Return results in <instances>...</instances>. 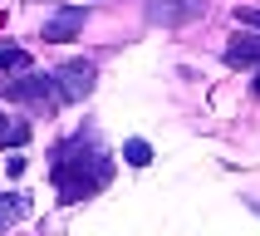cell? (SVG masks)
<instances>
[{"label":"cell","instance_id":"obj_1","mask_svg":"<svg viewBox=\"0 0 260 236\" xmlns=\"http://www.w3.org/2000/svg\"><path fill=\"white\" fill-rule=\"evenodd\" d=\"M108 172H113V162H108V153H103L93 138H74L69 148H59L54 167H49V177H54V187H59L64 202L93 197V192L108 182Z\"/></svg>","mask_w":260,"mask_h":236},{"label":"cell","instance_id":"obj_2","mask_svg":"<svg viewBox=\"0 0 260 236\" xmlns=\"http://www.w3.org/2000/svg\"><path fill=\"white\" fill-rule=\"evenodd\" d=\"M0 94H5L10 103H29L35 113H54V108H59V94H54V79H49V74L10 79V84H0Z\"/></svg>","mask_w":260,"mask_h":236},{"label":"cell","instance_id":"obj_3","mask_svg":"<svg viewBox=\"0 0 260 236\" xmlns=\"http://www.w3.org/2000/svg\"><path fill=\"white\" fill-rule=\"evenodd\" d=\"M49 79H54L59 103H74V99H88V94H93V79H99V69H93L88 59H69V64H59Z\"/></svg>","mask_w":260,"mask_h":236},{"label":"cell","instance_id":"obj_4","mask_svg":"<svg viewBox=\"0 0 260 236\" xmlns=\"http://www.w3.org/2000/svg\"><path fill=\"white\" fill-rule=\"evenodd\" d=\"M84 15H88L84 5H59V10L44 20V40H49V44H69L74 35L84 29Z\"/></svg>","mask_w":260,"mask_h":236},{"label":"cell","instance_id":"obj_5","mask_svg":"<svg viewBox=\"0 0 260 236\" xmlns=\"http://www.w3.org/2000/svg\"><path fill=\"white\" fill-rule=\"evenodd\" d=\"M202 15V0H152L147 5V20L152 25H187Z\"/></svg>","mask_w":260,"mask_h":236},{"label":"cell","instance_id":"obj_6","mask_svg":"<svg viewBox=\"0 0 260 236\" xmlns=\"http://www.w3.org/2000/svg\"><path fill=\"white\" fill-rule=\"evenodd\" d=\"M226 64H236V69H250V64H260V35H231V44H226Z\"/></svg>","mask_w":260,"mask_h":236},{"label":"cell","instance_id":"obj_7","mask_svg":"<svg viewBox=\"0 0 260 236\" xmlns=\"http://www.w3.org/2000/svg\"><path fill=\"white\" fill-rule=\"evenodd\" d=\"M25 143H29V123L0 113V148H25Z\"/></svg>","mask_w":260,"mask_h":236},{"label":"cell","instance_id":"obj_8","mask_svg":"<svg viewBox=\"0 0 260 236\" xmlns=\"http://www.w3.org/2000/svg\"><path fill=\"white\" fill-rule=\"evenodd\" d=\"M20 212H25V197H20V192H0V231H5V226H15V221H20Z\"/></svg>","mask_w":260,"mask_h":236},{"label":"cell","instance_id":"obj_9","mask_svg":"<svg viewBox=\"0 0 260 236\" xmlns=\"http://www.w3.org/2000/svg\"><path fill=\"white\" fill-rule=\"evenodd\" d=\"M123 162H128V167H147V162H152V148H147L143 138H128V143H123Z\"/></svg>","mask_w":260,"mask_h":236},{"label":"cell","instance_id":"obj_10","mask_svg":"<svg viewBox=\"0 0 260 236\" xmlns=\"http://www.w3.org/2000/svg\"><path fill=\"white\" fill-rule=\"evenodd\" d=\"M5 69H29V54L25 49H0V74Z\"/></svg>","mask_w":260,"mask_h":236},{"label":"cell","instance_id":"obj_11","mask_svg":"<svg viewBox=\"0 0 260 236\" xmlns=\"http://www.w3.org/2000/svg\"><path fill=\"white\" fill-rule=\"evenodd\" d=\"M236 25H246V29H260V10H250V5H246V10H236Z\"/></svg>","mask_w":260,"mask_h":236},{"label":"cell","instance_id":"obj_12","mask_svg":"<svg viewBox=\"0 0 260 236\" xmlns=\"http://www.w3.org/2000/svg\"><path fill=\"white\" fill-rule=\"evenodd\" d=\"M255 94H260V74H255Z\"/></svg>","mask_w":260,"mask_h":236}]
</instances>
